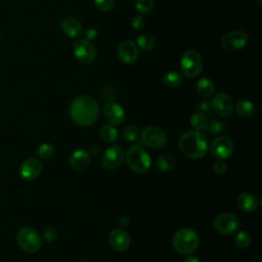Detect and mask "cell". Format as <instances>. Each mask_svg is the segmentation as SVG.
<instances>
[{"instance_id":"obj_1","label":"cell","mask_w":262,"mask_h":262,"mask_svg":"<svg viewBox=\"0 0 262 262\" xmlns=\"http://www.w3.org/2000/svg\"><path fill=\"white\" fill-rule=\"evenodd\" d=\"M98 115V104L90 95H79L70 105V117L72 121L81 127H88L94 124Z\"/></svg>"},{"instance_id":"obj_2","label":"cell","mask_w":262,"mask_h":262,"mask_svg":"<svg viewBox=\"0 0 262 262\" xmlns=\"http://www.w3.org/2000/svg\"><path fill=\"white\" fill-rule=\"evenodd\" d=\"M180 151L188 159L200 160L206 156L209 143L207 136L199 130H189L184 132L179 140Z\"/></svg>"},{"instance_id":"obj_3","label":"cell","mask_w":262,"mask_h":262,"mask_svg":"<svg viewBox=\"0 0 262 262\" xmlns=\"http://www.w3.org/2000/svg\"><path fill=\"white\" fill-rule=\"evenodd\" d=\"M200 237L196 231L183 227L178 229L172 236V246L176 252L182 255L192 254L199 247Z\"/></svg>"},{"instance_id":"obj_4","label":"cell","mask_w":262,"mask_h":262,"mask_svg":"<svg viewBox=\"0 0 262 262\" xmlns=\"http://www.w3.org/2000/svg\"><path fill=\"white\" fill-rule=\"evenodd\" d=\"M124 159L129 168L136 173H145L151 166V158L149 154L140 145L129 147Z\"/></svg>"},{"instance_id":"obj_5","label":"cell","mask_w":262,"mask_h":262,"mask_svg":"<svg viewBox=\"0 0 262 262\" xmlns=\"http://www.w3.org/2000/svg\"><path fill=\"white\" fill-rule=\"evenodd\" d=\"M16 241L19 248L26 253H36L42 246V239L39 233L29 226H24L17 231Z\"/></svg>"},{"instance_id":"obj_6","label":"cell","mask_w":262,"mask_h":262,"mask_svg":"<svg viewBox=\"0 0 262 262\" xmlns=\"http://www.w3.org/2000/svg\"><path fill=\"white\" fill-rule=\"evenodd\" d=\"M202 69L203 59L201 54L194 49L186 50L180 59L181 73L188 78H193L201 73Z\"/></svg>"},{"instance_id":"obj_7","label":"cell","mask_w":262,"mask_h":262,"mask_svg":"<svg viewBox=\"0 0 262 262\" xmlns=\"http://www.w3.org/2000/svg\"><path fill=\"white\" fill-rule=\"evenodd\" d=\"M249 42V36L242 30H233L225 33L221 38V46L226 51H237L243 49Z\"/></svg>"},{"instance_id":"obj_8","label":"cell","mask_w":262,"mask_h":262,"mask_svg":"<svg viewBox=\"0 0 262 262\" xmlns=\"http://www.w3.org/2000/svg\"><path fill=\"white\" fill-rule=\"evenodd\" d=\"M141 142L151 148H160L167 142V135L159 127L147 126L140 133Z\"/></svg>"},{"instance_id":"obj_9","label":"cell","mask_w":262,"mask_h":262,"mask_svg":"<svg viewBox=\"0 0 262 262\" xmlns=\"http://www.w3.org/2000/svg\"><path fill=\"white\" fill-rule=\"evenodd\" d=\"M234 150V144L231 138L227 136H218L216 137L211 145L210 152L216 160L225 161L227 160Z\"/></svg>"},{"instance_id":"obj_10","label":"cell","mask_w":262,"mask_h":262,"mask_svg":"<svg viewBox=\"0 0 262 262\" xmlns=\"http://www.w3.org/2000/svg\"><path fill=\"white\" fill-rule=\"evenodd\" d=\"M239 226L237 217L232 213H221L213 221V227L219 234L227 235L235 232Z\"/></svg>"},{"instance_id":"obj_11","label":"cell","mask_w":262,"mask_h":262,"mask_svg":"<svg viewBox=\"0 0 262 262\" xmlns=\"http://www.w3.org/2000/svg\"><path fill=\"white\" fill-rule=\"evenodd\" d=\"M73 53L75 57L84 64L91 63L96 55L94 46L87 39L77 40L73 45Z\"/></svg>"},{"instance_id":"obj_12","label":"cell","mask_w":262,"mask_h":262,"mask_svg":"<svg viewBox=\"0 0 262 262\" xmlns=\"http://www.w3.org/2000/svg\"><path fill=\"white\" fill-rule=\"evenodd\" d=\"M123 149L119 145H111L107 147L101 158L102 167L107 170H115L119 168L124 161Z\"/></svg>"},{"instance_id":"obj_13","label":"cell","mask_w":262,"mask_h":262,"mask_svg":"<svg viewBox=\"0 0 262 262\" xmlns=\"http://www.w3.org/2000/svg\"><path fill=\"white\" fill-rule=\"evenodd\" d=\"M108 243L113 250L117 252L126 251L131 243L130 235L123 227L114 228L108 235Z\"/></svg>"},{"instance_id":"obj_14","label":"cell","mask_w":262,"mask_h":262,"mask_svg":"<svg viewBox=\"0 0 262 262\" xmlns=\"http://www.w3.org/2000/svg\"><path fill=\"white\" fill-rule=\"evenodd\" d=\"M211 106L220 117H228L233 111V102L226 93H217L211 99Z\"/></svg>"},{"instance_id":"obj_15","label":"cell","mask_w":262,"mask_h":262,"mask_svg":"<svg viewBox=\"0 0 262 262\" xmlns=\"http://www.w3.org/2000/svg\"><path fill=\"white\" fill-rule=\"evenodd\" d=\"M42 163L37 158H28L20 164L19 175L25 180H34L42 172Z\"/></svg>"},{"instance_id":"obj_16","label":"cell","mask_w":262,"mask_h":262,"mask_svg":"<svg viewBox=\"0 0 262 262\" xmlns=\"http://www.w3.org/2000/svg\"><path fill=\"white\" fill-rule=\"evenodd\" d=\"M117 54L119 59L124 63L134 62L139 54L138 46L132 40H125L121 42L117 49Z\"/></svg>"},{"instance_id":"obj_17","label":"cell","mask_w":262,"mask_h":262,"mask_svg":"<svg viewBox=\"0 0 262 262\" xmlns=\"http://www.w3.org/2000/svg\"><path fill=\"white\" fill-rule=\"evenodd\" d=\"M103 117L108 124L118 126L121 125L125 120V111L118 102L111 101L103 107Z\"/></svg>"},{"instance_id":"obj_18","label":"cell","mask_w":262,"mask_h":262,"mask_svg":"<svg viewBox=\"0 0 262 262\" xmlns=\"http://www.w3.org/2000/svg\"><path fill=\"white\" fill-rule=\"evenodd\" d=\"M70 165L73 169L82 171L90 165V154L85 149H77L70 157Z\"/></svg>"},{"instance_id":"obj_19","label":"cell","mask_w":262,"mask_h":262,"mask_svg":"<svg viewBox=\"0 0 262 262\" xmlns=\"http://www.w3.org/2000/svg\"><path fill=\"white\" fill-rule=\"evenodd\" d=\"M258 203L259 199L250 192H242L236 198V205L238 209L247 213L254 212L258 207Z\"/></svg>"},{"instance_id":"obj_20","label":"cell","mask_w":262,"mask_h":262,"mask_svg":"<svg viewBox=\"0 0 262 262\" xmlns=\"http://www.w3.org/2000/svg\"><path fill=\"white\" fill-rule=\"evenodd\" d=\"M61 30L71 38H77L82 34V26L80 21L73 17H68L62 20Z\"/></svg>"},{"instance_id":"obj_21","label":"cell","mask_w":262,"mask_h":262,"mask_svg":"<svg viewBox=\"0 0 262 262\" xmlns=\"http://www.w3.org/2000/svg\"><path fill=\"white\" fill-rule=\"evenodd\" d=\"M156 164L160 171L168 172L174 168V166L176 164V160H175L174 155H172L170 152H164L158 157Z\"/></svg>"},{"instance_id":"obj_22","label":"cell","mask_w":262,"mask_h":262,"mask_svg":"<svg viewBox=\"0 0 262 262\" xmlns=\"http://www.w3.org/2000/svg\"><path fill=\"white\" fill-rule=\"evenodd\" d=\"M196 92L202 96V97H210L213 95L215 91V86L214 83L208 79V78H202L196 82L195 85Z\"/></svg>"},{"instance_id":"obj_23","label":"cell","mask_w":262,"mask_h":262,"mask_svg":"<svg viewBox=\"0 0 262 262\" xmlns=\"http://www.w3.org/2000/svg\"><path fill=\"white\" fill-rule=\"evenodd\" d=\"M235 112L238 116L243 117V118H247V117H251L254 113H255V105L252 101L248 100V99H241L236 102L235 106Z\"/></svg>"},{"instance_id":"obj_24","label":"cell","mask_w":262,"mask_h":262,"mask_svg":"<svg viewBox=\"0 0 262 262\" xmlns=\"http://www.w3.org/2000/svg\"><path fill=\"white\" fill-rule=\"evenodd\" d=\"M99 135L104 141L108 143H115L119 138L117 129L111 124L102 125L99 129Z\"/></svg>"},{"instance_id":"obj_25","label":"cell","mask_w":262,"mask_h":262,"mask_svg":"<svg viewBox=\"0 0 262 262\" xmlns=\"http://www.w3.org/2000/svg\"><path fill=\"white\" fill-rule=\"evenodd\" d=\"M190 125L194 130H204L208 125V118L203 112H196L190 117Z\"/></svg>"},{"instance_id":"obj_26","label":"cell","mask_w":262,"mask_h":262,"mask_svg":"<svg viewBox=\"0 0 262 262\" xmlns=\"http://www.w3.org/2000/svg\"><path fill=\"white\" fill-rule=\"evenodd\" d=\"M181 82H182L181 75L175 71L167 72L163 76V83L169 88H175V87L179 86L181 84Z\"/></svg>"},{"instance_id":"obj_27","label":"cell","mask_w":262,"mask_h":262,"mask_svg":"<svg viewBox=\"0 0 262 262\" xmlns=\"http://www.w3.org/2000/svg\"><path fill=\"white\" fill-rule=\"evenodd\" d=\"M136 45L139 48H141L142 50L148 51V50H151L154 48V46H155V39L149 34L139 35L136 38Z\"/></svg>"},{"instance_id":"obj_28","label":"cell","mask_w":262,"mask_h":262,"mask_svg":"<svg viewBox=\"0 0 262 262\" xmlns=\"http://www.w3.org/2000/svg\"><path fill=\"white\" fill-rule=\"evenodd\" d=\"M54 151H55V148L50 142H44L38 146L36 154L39 158L43 160H48L54 155Z\"/></svg>"},{"instance_id":"obj_29","label":"cell","mask_w":262,"mask_h":262,"mask_svg":"<svg viewBox=\"0 0 262 262\" xmlns=\"http://www.w3.org/2000/svg\"><path fill=\"white\" fill-rule=\"evenodd\" d=\"M233 241H234V245L237 249L244 250L249 247V245L251 243V236L247 231L242 230L235 234Z\"/></svg>"},{"instance_id":"obj_30","label":"cell","mask_w":262,"mask_h":262,"mask_svg":"<svg viewBox=\"0 0 262 262\" xmlns=\"http://www.w3.org/2000/svg\"><path fill=\"white\" fill-rule=\"evenodd\" d=\"M138 135H139V130L134 125H128L122 131L123 138L127 141H130V142L135 141L138 138Z\"/></svg>"},{"instance_id":"obj_31","label":"cell","mask_w":262,"mask_h":262,"mask_svg":"<svg viewBox=\"0 0 262 262\" xmlns=\"http://www.w3.org/2000/svg\"><path fill=\"white\" fill-rule=\"evenodd\" d=\"M155 5V0H135V8L140 13L149 12Z\"/></svg>"},{"instance_id":"obj_32","label":"cell","mask_w":262,"mask_h":262,"mask_svg":"<svg viewBox=\"0 0 262 262\" xmlns=\"http://www.w3.org/2000/svg\"><path fill=\"white\" fill-rule=\"evenodd\" d=\"M207 129L209 130L210 133H214V134H219L221 132L224 131L225 129V125L222 121L217 120V119H212L211 121H208V125H207Z\"/></svg>"},{"instance_id":"obj_33","label":"cell","mask_w":262,"mask_h":262,"mask_svg":"<svg viewBox=\"0 0 262 262\" xmlns=\"http://www.w3.org/2000/svg\"><path fill=\"white\" fill-rule=\"evenodd\" d=\"M95 6L104 12L113 10L116 6V0H94Z\"/></svg>"},{"instance_id":"obj_34","label":"cell","mask_w":262,"mask_h":262,"mask_svg":"<svg viewBox=\"0 0 262 262\" xmlns=\"http://www.w3.org/2000/svg\"><path fill=\"white\" fill-rule=\"evenodd\" d=\"M43 237L47 243H52L57 237V229L53 226H48L43 231Z\"/></svg>"},{"instance_id":"obj_35","label":"cell","mask_w":262,"mask_h":262,"mask_svg":"<svg viewBox=\"0 0 262 262\" xmlns=\"http://www.w3.org/2000/svg\"><path fill=\"white\" fill-rule=\"evenodd\" d=\"M130 25L134 30H141L144 27V19L140 15H134L131 18Z\"/></svg>"},{"instance_id":"obj_36","label":"cell","mask_w":262,"mask_h":262,"mask_svg":"<svg viewBox=\"0 0 262 262\" xmlns=\"http://www.w3.org/2000/svg\"><path fill=\"white\" fill-rule=\"evenodd\" d=\"M226 168H227V166H226L225 162L224 161H219V160H217V162H215V164L213 166V169H214L215 173H217L219 175L223 174L226 171Z\"/></svg>"},{"instance_id":"obj_37","label":"cell","mask_w":262,"mask_h":262,"mask_svg":"<svg viewBox=\"0 0 262 262\" xmlns=\"http://www.w3.org/2000/svg\"><path fill=\"white\" fill-rule=\"evenodd\" d=\"M130 223V219L128 216L124 215V216H121L120 219H119V224L124 228V227H127Z\"/></svg>"},{"instance_id":"obj_38","label":"cell","mask_w":262,"mask_h":262,"mask_svg":"<svg viewBox=\"0 0 262 262\" xmlns=\"http://www.w3.org/2000/svg\"><path fill=\"white\" fill-rule=\"evenodd\" d=\"M198 108L201 112H208L210 110V104L207 101H200L198 104Z\"/></svg>"},{"instance_id":"obj_39","label":"cell","mask_w":262,"mask_h":262,"mask_svg":"<svg viewBox=\"0 0 262 262\" xmlns=\"http://www.w3.org/2000/svg\"><path fill=\"white\" fill-rule=\"evenodd\" d=\"M90 154L91 155H93V156H97V155H99L100 154V146H98L97 144H93V145H91L90 146Z\"/></svg>"},{"instance_id":"obj_40","label":"cell","mask_w":262,"mask_h":262,"mask_svg":"<svg viewBox=\"0 0 262 262\" xmlns=\"http://www.w3.org/2000/svg\"><path fill=\"white\" fill-rule=\"evenodd\" d=\"M184 262H201V261H200V259H199L198 257H195V256H188V257L184 260Z\"/></svg>"},{"instance_id":"obj_41","label":"cell","mask_w":262,"mask_h":262,"mask_svg":"<svg viewBox=\"0 0 262 262\" xmlns=\"http://www.w3.org/2000/svg\"><path fill=\"white\" fill-rule=\"evenodd\" d=\"M0 42H1V38H0Z\"/></svg>"},{"instance_id":"obj_42","label":"cell","mask_w":262,"mask_h":262,"mask_svg":"<svg viewBox=\"0 0 262 262\" xmlns=\"http://www.w3.org/2000/svg\"><path fill=\"white\" fill-rule=\"evenodd\" d=\"M100 262H104V261H100Z\"/></svg>"}]
</instances>
